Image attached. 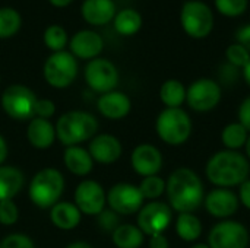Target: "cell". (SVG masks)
I'll list each match as a JSON object with an SVG mask.
<instances>
[{"label": "cell", "mask_w": 250, "mask_h": 248, "mask_svg": "<svg viewBox=\"0 0 250 248\" xmlns=\"http://www.w3.org/2000/svg\"><path fill=\"white\" fill-rule=\"evenodd\" d=\"M66 248H92L89 244H86V243H82V241H78V243H72V244H69Z\"/></svg>", "instance_id": "cell-46"}, {"label": "cell", "mask_w": 250, "mask_h": 248, "mask_svg": "<svg viewBox=\"0 0 250 248\" xmlns=\"http://www.w3.org/2000/svg\"><path fill=\"white\" fill-rule=\"evenodd\" d=\"M168 240L164 234H157L149 238V248H168Z\"/></svg>", "instance_id": "cell-42"}, {"label": "cell", "mask_w": 250, "mask_h": 248, "mask_svg": "<svg viewBox=\"0 0 250 248\" xmlns=\"http://www.w3.org/2000/svg\"><path fill=\"white\" fill-rule=\"evenodd\" d=\"M236 39L239 44H242L246 50L250 51V23L239 28V31L236 32Z\"/></svg>", "instance_id": "cell-41"}, {"label": "cell", "mask_w": 250, "mask_h": 248, "mask_svg": "<svg viewBox=\"0 0 250 248\" xmlns=\"http://www.w3.org/2000/svg\"><path fill=\"white\" fill-rule=\"evenodd\" d=\"M249 240V231L243 224L223 221L211 229L208 246L209 248H248Z\"/></svg>", "instance_id": "cell-10"}, {"label": "cell", "mask_w": 250, "mask_h": 248, "mask_svg": "<svg viewBox=\"0 0 250 248\" xmlns=\"http://www.w3.org/2000/svg\"><path fill=\"white\" fill-rule=\"evenodd\" d=\"M64 189V178L60 171L54 168H44L35 174L29 184V199L31 202L41 208H53L59 203V199Z\"/></svg>", "instance_id": "cell-5"}, {"label": "cell", "mask_w": 250, "mask_h": 248, "mask_svg": "<svg viewBox=\"0 0 250 248\" xmlns=\"http://www.w3.org/2000/svg\"><path fill=\"white\" fill-rule=\"evenodd\" d=\"M176 232L183 241L193 243L202 235V224L193 213H179L176 221Z\"/></svg>", "instance_id": "cell-27"}, {"label": "cell", "mask_w": 250, "mask_h": 248, "mask_svg": "<svg viewBox=\"0 0 250 248\" xmlns=\"http://www.w3.org/2000/svg\"><path fill=\"white\" fill-rule=\"evenodd\" d=\"M142 26V16L135 9H123L114 16V28L122 35H135Z\"/></svg>", "instance_id": "cell-28"}, {"label": "cell", "mask_w": 250, "mask_h": 248, "mask_svg": "<svg viewBox=\"0 0 250 248\" xmlns=\"http://www.w3.org/2000/svg\"><path fill=\"white\" fill-rule=\"evenodd\" d=\"M19 218L18 208L13 200H3L0 202V224L4 227L15 225Z\"/></svg>", "instance_id": "cell-35"}, {"label": "cell", "mask_w": 250, "mask_h": 248, "mask_svg": "<svg viewBox=\"0 0 250 248\" xmlns=\"http://www.w3.org/2000/svg\"><path fill=\"white\" fill-rule=\"evenodd\" d=\"M155 130L164 143L180 146L186 143L192 134V120L182 108H166L157 117Z\"/></svg>", "instance_id": "cell-4"}, {"label": "cell", "mask_w": 250, "mask_h": 248, "mask_svg": "<svg viewBox=\"0 0 250 248\" xmlns=\"http://www.w3.org/2000/svg\"><path fill=\"white\" fill-rule=\"evenodd\" d=\"M25 183L23 174L15 167L0 165V202L12 200Z\"/></svg>", "instance_id": "cell-24"}, {"label": "cell", "mask_w": 250, "mask_h": 248, "mask_svg": "<svg viewBox=\"0 0 250 248\" xmlns=\"http://www.w3.org/2000/svg\"><path fill=\"white\" fill-rule=\"evenodd\" d=\"M205 174L220 189L236 187L249 180L250 162L239 151H220L209 158Z\"/></svg>", "instance_id": "cell-2"}, {"label": "cell", "mask_w": 250, "mask_h": 248, "mask_svg": "<svg viewBox=\"0 0 250 248\" xmlns=\"http://www.w3.org/2000/svg\"><path fill=\"white\" fill-rule=\"evenodd\" d=\"M88 152L94 161L107 165L116 162L122 156L123 148L117 137L111 134H98L89 142Z\"/></svg>", "instance_id": "cell-17"}, {"label": "cell", "mask_w": 250, "mask_h": 248, "mask_svg": "<svg viewBox=\"0 0 250 248\" xmlns=\"http://www.w3.org/2000/svg\"><path fill=\"white\" fill-rule=\"evenodd\" d=\"M103 38L94 31H79L70 39V50L79 58H94L103 50Z\"/></svg>", "instance_id": "cell-19"}, {"label": "cell", "mask_w": 250, "mask_h": 248, "mask_svg": "<svg viewBox=\"0 0 250 248\" xmlns=\"http://www.w3.org/2000/svg\"><path fill=\"white\" fill-rule=\"evenodd\" d=\"M44 42L54 53L63 51V48H64V45L67 42V34H66V31L62 26L51 25L44 32Z\"/></svg>", "instance_id": "cell-32"}, {"label": "cell", "mask_w": 250, "mask_h": 248, "mask_svg": "<svg viewBox=\"0 0 250 248\" xmlns=\"http://www.w3.org/2000/svg\"><path fill=\"white\" fill-rule=\"evenodd\" d=\"M190 248H209V246H208V244H202V243H201V244H195L193 247H190Z\"/></svg>", "instance_id": "cell-48"}, {"label": "cell", "mask_w": 250, "mask_h": 248, "mask_svg": "<svg viewBox=\"0 0 250 248\" xmlns=\"http://www.w3.org/2000/svg\"><path fill=\"white\" fill-rule=\"evenodd\" d=\"M111 240L117 248H141L144 244V232L135 225L122 224L113 231Z\"/></svg>", "instance_id": "cell-25"}, {"label": "cell", "mask_w": 250, "mask_h": 248, "mask_svg": "<svg viewBox=\"0 0 250 248\" xmlns=\"http://www.w3.org/2000/svg\"><path fill=\"white\" fill-rule=\"evenodd\" d=\"M29 143L37 149H47L56 139V129L47 118L34 117L26 129Z\"/></svg>", "instance_id": "cell-21"}, {"label": "cell", "mask_w": 250, "mask_h": 248, "mask_svg": "<svg viewBox=\"0 0 250 248\" xmlns=\"http://www.w3.org/2000/svg\"><path fill=\"white\" fill-rule=\"evenodd\" d=\"M239 123L250 133V96L245 98L239 107Z\"/></svg>", "instance_id": "cell-39"}, {"label": "cell", "mask_w": 250, "mask_h": 248, "mask_svg": "<svg viewBox=\"0 0 250 248\" xmlns=\"http://www.w3.org/2000/svg\"><path fill=\"white\" fill-rule=\"evenodd\" d=\"M130 162L133 170L142 177L157 175L163 168L161 152L152 145H139L133 149Z\"/></svg>", "instance_id": "cell-16"}, {"label": "cell", "mask_w": 250, "mask_h": 248, "mask_svg": "<svg viewBox=\"0 0 250 248\" xmlns=\"http://www.w3.org/2000/svg\"><path fill=\"white\" fill-rule=\"evenodd\" d=\"M144 196L139 187L127 183H119L113 186L107 194V203L117 215H133L141 210L144 205Z\"/></svg>", "instance_id": "cell-13"}, {"label": "cell", "mask_w": 250, "mask_h": 248, "mask_svg": "<svg viewBox=\"0 0 250 248\" xmlns=\"http://www.w3.org/2000/svg\"><path fill=\"white\" fill-rule=\"evenodd\" d=\"M226 57L229 60V63L234 67H245L250 61V51L246 50L242 44L234 42L231 45L227 47L226 50Z\"/></svg>", "instance_id": "cell-34"}, {"label": "cell", "mask_w": 250, "mask_h": 248, "mask_svg": "<svg viewBox=\"0 0 250 248\" xmlns=\"http://www.w3.org/2000/svg\"><path fill=\"white\" fill-rule=\"evenodd\" d=\"M50 219L54 227L69 231L79 225L81 222V212L76 208V205L67 203V202H59L51 208Z\"/></svg>", "instance_id": "cell-22"}, {"label": "cell", "mask_w": 250, "mask_h": 248, "mask_svg": "<svg viewBox=\"0 0 250 248\" xmlns=\"http://www.w3.org/2000/svg\"><path fill=\"white\" fill-rule=\"evenodd\" d=\"M221 101V86L208 77L198 79L186 89L188 105L198 113H208L214 110Z\"/></svg>", "instance_id": "cell-9"}, {"label": "cell", "mask_w": 250, "mask_h": 248, "mask_svg": "<svg viewBox=\"0 0 250 248\" xmlns=\"http://www.w3.org/2000/svg\"><path fill=\"white\" fill-rule=\"evenodd\" d=\"M170 208L179 213H193L205 199L201 177L190 168H177L166 183Z\"/></svg>", "instance_id": "cell-1"}, {"label": "cell", "mask_w": 250, "mask_h": 248, "mask_svg": "<svg viewBox=\"0 0 250 248\" xmlns=\"http://www.w3.org/2000/svg\"><path fill=\"white\" fill-rule=\"evenodd\" d=\"M217 10L224 16H240L248 9L249 0H214Z\"/></svg>", "instance_id": "cell-33"}, {"label": "cell", "mask_w": 250, "mask_h": 248, "mask_svg": "<svg viewBox=\"0 0 250 248\" xmlns=\"http://www.w3.org/2000/svg\"><path fill=\"white\" fill-rule=\"evenodd\" d=\"M97 107L105 118L120 120V118H125L130 113L132 102L126 94L119 92V91H111L100 96Z\"/></svg>", "instance_id": "cell-18"}, {"label": "cell", "mask_w": 250, "mask_h": 248, "mask_svg": "<svg viewBox=\"0 0 250 248\" xmlns=\"http://www.w3.org/2000/svg\"><path fill=\"white\" fill-rule=\"evenodd\" d=\"M239 187V202L250 210V180H246Z\"/></svg>", "instance_id": "cell-40"}, {"label": "cell", "mask_w": 250, "mask_h": 248, "mask_svg": "<svg viewBox=\"0 0 250 248\" xmlns=\"http://www.w3.org/2000/svg\"><path fill=\"white\" fill-rule=\"evenodd\" d=\"M98 129L97 118L85 111H69L63 114L56 124V136L66 146L89 140Z\"/></svg>", "instance_id": "cell-3"}, {"label": "cell", "mask_w": 250, "mask_h": 248, "mask_svg": "<svg viewBox=\"0 0 250 248\" xmlns=\"http://www.w3.org/2000/svg\"><path fill=\"white\" fill-rule=\"evenodd\" d=\"M72 0H50V3L56 7H66Z\"/></svg>", "instance_id": "cell-45"}, {"label": "cell", "mask_w": 250, "mask_h": 248, "mask_svg": "<svg viewBox=\"0 0 250 248\" xmlns=\"http://www.w3.org/2000/svg\"><path fill=\"white\" fill-rule=\"evenodd\" d=\"M56 107L50 99H38L35 104V115L40 118H48L54 114Z\"/></svg>", "instance_id": "cell-38"}, {"label": "cell", "mask_w": 250, "mask_h": 248, "mask_svg": "<svg viewBox=\"0 0 250 248\" xmlns=\"http://www.w3.org/2000/svg\"><path fill=\"white\" fill-rule=\"evenodd\" d=\"M180 22L185 32L192 38H205L214 28V13L211 7L201 0H189L180 12Z\"/></svg>", "instance_id": "cell-6"}, {"label": "cell", "mask_w": 250, "mask_h": 248, "mask_svg": "<svg viewBox=\"0 0 250 248\" xmlns=\"http://www.w3.org/2000/svg\"><path fill=\"white\" fill-rule=\"evenodd\" d=\"M44 79L53 88L69 86L78 75V63L73 54L66 51H57L51 54L44 64Z\"/></svg>", "instance_id": "cell-8"}, {"label": "cell", "mask_w": 250, "mask_h": 248, "mask_svg": "<svg viewBox=\"0 0 250 248\" xmlns=\"http://www.w3.org/2000/svg\"><path fill=\"white\" fill-rule=\"evenodd\" d=\"M120 218L116 212H113L111 209H105L98 215V227L103 231H108L113 232L117 227H119Z\"/></svg>", "instance_id": "cell-36"}, {"label": "cell", "mask_w": 250, "mask_h": 248, "mask_svg": "<svg viewBox=\"0 0 250 248\" xmlns=\"http://www.w3.org/2000/svg\"><path fill=\"white\" fill-rule=\"evenodd\" d=\"M81 10L83 19L91 25H105L116 16L113 0H85Z\"/></svg>", "instance_id": "cell-20"}, {"label": "cell", "mask_w": 250, "mask_h": 248, "mask_svg": "<svg viewBox=\"0 0 250 248\" xmlns=\"http://www.w3.org/2000/svg\"><path fill=\"white\" fill-rule=\"evenodd\" d=\"M248 137L249 132L239 121L226 126L221 133V142L229 151H239L240 148H243L248 142Z\"/></svg>", "instance_id": "cell-29"}, {"label": "cell", "mask_w": 250, "mask_h": 248, "mask_svg": "<svg viewBox=\"0 0 250 248\" xmlns=\"http://www.w3.org/2000/svg\"><path fill=\"white\" fill-rule=\"evenodd\" d=\"M85 80L92 91L107 94L117 86L119 72L111 61L105 58H94L85 67Z\"/></svg>", "instance_id": "cell-12"}, {"label": "cell", "mask_w": 250, "mask_h": 248, "mask_svg": "<svg viewBox=\"0 0 250 248\" xmlns=\"http://www.w3.org/2000/svg\"><path fill=\"white\" fill-rule=\"evenodd\" d=\"M0 248H35V246L29 237L23 234H12L0 243Z\"/></svg>", "instance_id": "cell-37"}, {"label": "cell", "mask_w": 250, "mask_h": 248, "mask_svg": "<svg viewBox=\"0 0 250 248\" xmlns=\"http://www.w3.org/2000/svg\"><path fill=\"white\" fill-rule=\"evenodd\" d=\"M6 156H7V145H6L4 139L0 136V165L4 162Z\"/></svg>", "instance_id": "cell-43"}, {"label": "cell", "mask_w": 250, "mask_h": 248, "mask_svg": "<svg viewBox=\"0 0 250 248\" xmlns=\"http://www.w3.org/2000/svg\"><path fill=\"white\" fill-rule=\"evenodd\" d=\"M160 98L167 108H180L186 101V88L177 79H168L161 85Z\"/></svg>", "instance_id": "cell-26"}, {"label": "cell", "mask_w": 250, "mask_h": 248, "mask_svg": "<svg viewBox=\"0 0 250 248\" xmlns=\"http://www.w3.org/2000/svg\"><path fill=\"white\" fill-rule=\"evenodd\" d=\"M239 196L230 189H214L209 191L205 199L204 205L207 212L218 219H227L233 216L239 209Z\"/></svg>", "instance_id": "cell-15"}, {"label": "cell", "mask_w": 250, "mask_h": 248, "mask_svg": "<svg viewBox=\"0 0 250 248\" xmlns=\"http://www.w3.org/2000/svg\"><path fill=\"white\" fill-rule=\"evenodd\" d=\"M37 95L23 85H10L1 94V107L4 113L16 120L26 121L35 117Z\"/></svg>", "instance_id": "cell-7"}, {"label": "cell", "mask_w": 250, "mask_h": 248, "mask_svg": "<svg viewBox=\"0 0 250 248\" xmlns=\"http://www.w3.org/2000/svg\"><path fill=\"white\" fill-rule=\"evenodd\" d=\"M139 190H141V194L144 196V199L154 200V199H158L166 191V181L158 175L145 177L141 181Z\"/></svg>", "instance_id": "cell-31"}, {"label": "cell", "mask_w": 250, "mask_h": 248, "mask_svg": "<svg viewBox=\"0 0 250 248\" xmlns=\"http://www.w3.org/2000/svg\"><path fill=\"white\" fill-rule=\"evenodd\" d=\"M243 77H245V82L248 83V86L250 88V61L243 67Z\"/></svg>", "instance_id": "cell-44"}, {"label": "cell", "mask_w": 250, "mask_h": 248, "mask_svg": "<svg viewBox=\"0 0 250 248\" xmlns=\"http://www.w3.org/2000/svg\"><path fill=\"white\" fill-rule=\"evenodd\" d=\"M245 148H246V158L249 159V162H250V134H249V137H248V142H246Z\"/></svg>", "instance_id": "cell-47"}, {"label": "cell", "mask_w": 250, "mask_h": 248, "mask_svg": "<svg viewBox=\"0 0 250 248\" xmlns=\"http://www.w3.org/2000/svg\"><path fill=\"white\" fill-rule=\"evenodd\" d=\"M21 28V15L12 7H0V38L15 35Z\"/></svg>", "instance_id": "cell-30"}, {"label": "cell", "mask_w": 250, "mask_h": 248, "mask_svg": "<svg viewBox=\"0 0 250 248\" xmlns=\"http://www.w3.org/2000/svg\"><path fill=\"white\" fill-rule=\"evenodd\" d=\"M105 200V193L97 181L85 180L75 190V203L81 213L98 216L104 210Z\"/></svg>", "instance_id": "cell-14"}, {"label": "cell", "mask_w": 250, "mask_h": 248, "mask_svg": "<svg viewBox=\"0 0 250 248\" xmlns=\"http://www.w3.org/2000/svg\"><path fill=\"white\" fill-rule=\"evenodd\" d=\"M171 208L163 202H149L138 212V228L144 235L163 234L171 224Z\"/></svg>", "instance_id": "cell-11"}, {"label": "cell", "mask_w": 250, "mask_h": 248, "mask_svg": "<svg viewBox=\"0 0 250 248\" xmlns=\"http://www.w3.org/2000/svg\"><path fill=\"white\" fill-rule=\"evenodd\" d=\"M64 165L75 175H86L94 167L89 152L81 146H67L64 151Z\"/></svg>", "instance_id": "cell-23"}]
</instances>
